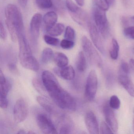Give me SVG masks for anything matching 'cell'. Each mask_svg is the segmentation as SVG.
Segmentation results:
<instances>
[{
	"label": "cell",
	"instance_id": "43",
	"mask_svg": "<svg viewBox=\"0 0 134 134\" xmlns=\"http://www.w3.org/2000/svg\"><path fill=\"white\" fill-rule=\"evenodd\" d=\"M131 21L132 22L134 23V16L131 18Z\"/></svg>",
	"mask_w": 134,
	"mask_h": 134
},
{
	"label": "cell",
	"instance_id": "41",
	"mask_svg": "<svg viewBox=\"0 0 134 134\" xmlns=\"http://www.w3.org/2000/svg\"><path fill=\"white\" fill-rule=\"evenodd\" d=\"M106 1L109 6H111L114 3V0H106Z\"/></svg>",
	"mask_w": 134,
	"mask_h": 134
},
{
	"label": "cell",
	"instance_id": "7",
	"mask_svg": "<svg viewBox=\"0 0 134 134\" xmlns=\"http://www.w3.org/2000/svg\"><path fill=\"white\" fill-rule=\"evenodd\" d=\"M29 108L25 100L19 99L15 104L13 110L14 120L15 123L19 124L25 120L28 116Z\"/></svg>",
	"mask_w": 134,
	"mask_h": 134
},
{
	"label": "cell",
	"instance_id": "10",
	"mask_svg": "<svg viewBox=\"0 0 134 134\" xmlns=\"http://www.w3.org/2000/svg\"><path fill=\"white\" fill-rule=\"evenodd\" d=\"M41 14L36 13L33 16L30 23V35L31 41L34 46L37 44L42 22Z\"/></svg>",
	"mask_w": 134,
	"mask_h": 134
},
{
	"label": "cell",
	"instance_id": "13",
	"mask_svg": "<svg viewBox=\"0 0 134 134\" xmlns=\"http://www.w3.org/2000/svg\"><path fill=\"white\" fill-rule=\"evenodd\" d=\"M103 112L107 124L114 133H116L118 130V123L112 108L108 104H105L103 107Z\"/></svg>",
	"mask_w": 134,
	"mask_h": 134
},
{
	"label": "cell",
	"instance_id": "35",
	"mask_svg": "<svg viewBox=\"0 0 134 134\" xmlns=\"http://www.w3.org/2000/svg\"><path fill=\"white\" fill-rule=\"evenodd\" d=\"M129 71H130L129 67L127 63L125 62L124 61L121 62L120 65L119 72L129 74Z\"/></svg>",
	"mask_w": 134,
	"mask_h": 134
},
{
	"label": "cell",
	"instance_id": "21",
	"mask_svg": "<svg viewBox=\"0 0 134 134\" xmlns=\"http://www.w3.org/2000/svg\"><path fill=\"white\" fill-rule=\"evenodd\" d=\"M76 67L79 72H83L87 67L86 58L83 52L81 51L78 53L76 61Z\"/></svg>",
	"mask_w": 134,
	"mask_h": 134
},
{
	"label": "cell",
	"instance_id": "32",
	"mask_svg": "<svg viewBox=\"0 0 134 134\" xmlns=\"http://www.w3.org/2000/svg\"><path fill=\"white\" fill-rule=\"evenodd\" d=\"M100 133L103 134H113L114 132L107 124L102 121L100 125Z\"/></svg>",
	"mask_w": 134,
	"mask_h": 134
},
{
	"label": "cell",
	"instance_id": "27",
	"mask_svg": "<svg viewBox=\"0 0 134 134\" xmlns=\"http://www.w3.org/2000/svg\"><path fill=\"white\" fill-rule=\"evenodd\" d=\"M38 7L42 9H48L53 6L52 0H36Z\"/></svg>",
	"mask_w": 134,
	"mask_h": 134
},
{
	"label": "cell",
	"instance_id": "1",
	"mask_svg": "<svg viewBox=\"0 0 134 134\" xmlns=\"http://www.w3.org/2000/svg\"><path fill=\"white\" fill-rule=\"evenodd\" d=\"M41 78L48 94L58 107L70 111L76 110L77 103L75 99L62 87L51 72L48 70L43 71Z\"/></svg>",
	"mask_w": 134,
	"mask_h": 134
},
{
	"label": "cell",
	"instance_id": "26",
	"mask_svg": "<svg viewBox=\"0 0 134 134\" xmlns=\"http://www.w3.org/2000/svg\"><path fill=\"white\" fill-rule=\"evenodd\" d=\"M64 38L69 40L75 41L76 33L74 30L71 26H68L66 28Z\"/></svg>",
	"mask_w": 134,
	"mask_h": 134
},
{
	"label": "cell",
	"instance_id": "23",
	"mask_svg": "<svg viewBox=\"0 0 134 134\" xmlns=\"http://www.w3.org/2000/svg\"><path fill=\"white\" fill-rule=\"evenodd\" d=\"M65 30V26L62 23L55 24L51 29L47 31L48 35L54 37L62 35Z\"/></svg>",
	"mask_w": 134,
	"mask_h": 134
},
{
	"label": "cell",
	"instance_id": "8",
	"mask_svg": "<svg viewBox=\"0 0 134 134\" xmlns=\"http://www.w3.org/2000/svg\"><path fill=\"white\" fill-rule=\"evenodd\" d=\"M36 120L39 129L44 134L58 133L53 122L46 114L42 113L38 114L37 115Z\"/></svg>",
	"mask_w": 134,
	"mask_h": 134
},
{
	"label": "cell",
	"instance_id": "16",
	"mask_svg": "<svg viewBox=\"0 0 134 134\" xmlns=\"http://www.w3.org/2000/svg\"><path fill=\"white\" fill-rule=\"evenodd\" d=\"M59 68L54 70L55 72L58 76L66 80H73L75 77V70L71 66H66L63 68Z\"/></svg>",
	"mask_w": 134,
	"mask_h": 134
},
{
	"label": "cell",
	"instance_id": "28",
	"mask_svg": "<svg viewBox=\"0 0 134 134\" xmlns=\"http://www.w3.org/2000/svg\"><path fill=\"white\" fill-rule=\"evenodd\" d=\"M109 105L114 109H118L120 106V101L116 95H113L110 99Z\"/></svg>",
	"mask_w": 134,
	"mask_h": 134
},
{
	"label": "cell",
	"instance_id": "37",
	"mask_svg": "<svg viewBox=\"0 0 134 134\" xmlns=\"http://www.w3.org/2000/svg\"><path fill=\"white\" fill-rule=\"evenodd\" d=\"M8 66L11 72L15 74H18V68L16 66V65L14 63H9V65H8Z\"/></svg>",
	"mask_w": 134,
	"mask_h": 134
},
{
	"label": "cell",
	"instance_id": "42",
	"mask_svg": "<svg viewBox=\"0 0 134 134\" xmlns=\"http://www.w3.org/2000/svg\"><path fill=\"white\" fill-rule=\"evenodd\" d=\"M18 134H27V132H26V131L23 130V129H21L18 132Z\"/></svg>",
	"mask_w": 134,
	"mask_h": 134
},
{
	"label": "cell",
	"instance_id": "30",
	"mask_svg": "<svg viewBox=\"0 0 134 134\" xmlns=\"http://www.w3.org/2000/svg\"><path fill=\"white\" fill-rule=\"evenodd\" d=\"M66 5L70 14L74 13L80 8L72 0H66Z\"/></svg>",
	"mask_w": 134,
	"mask_h": 134
},
{
	"label": "cell",
	"instance_id": "20",
	"mask_svg": "<svg viewBox=\"0 0 134 134\" xmlns=\"http://www.w3.org/2000/svg\"><path fill=\"white\" fill-rule=\"evenodd\" d=\"M54 60L59 68H63L69 63L68 57L64 53L57 52L54 54Z\"/></svg>",
	"mask_w": 134,
	"mask_h": 134
},
{
	"label": "cell",
	"instance_id": "4",
	"mask_svg": "<svg viewBox=\"0 0 134 134\" xmlns=\"http://www.w3.org/2000/svg\"><path fill=\"white\" fill-rule=\"evenodd\" d=\"M105 12L97 7H95L93 10V16L96 25L102 36L105 39L109 36L110 31Z\"/></svg>",
	"mask_w": 134,
	"mask_h": 134
},
{
	"label": "cell",
	"instance_id": "9",
	"mask_svg": "<svg viewBox=\"0 0 134 134\" xmlns=\"http://www.w3.org/2000/svg\"><path fill=\"white\" fill-rule=\"evenodd\" d=\"M11 88V85L7 79L2 71H0V106L6 109L8 105V95Z\"/></svg>",
	"mask_w": 134,
	"mask_h": 134
},
{
	"label": "cell",
	"instance_id": "31",
	"mask_svg": "<svg viewBox=\"0 0 134 134\" xmlns=\"http://www.w3.org/2000/svg\"><path fill=\"white\" fill-rule=\"evenodd\" d=\"M33 85L36 90L41 94H44L45 90H46L43 84H41L40 81L37 78H35L33 80Z\"/></svg>",
	"mask_w": 134,
	"mask_h": 134
},
{
	"label": "cell",
	"instance_id": "25",
	"mask_svg": "<svg viewBox=\"0 0 134 134\" xmlns=\"http://www.w3.org/2000/svg\"><path fill=\"white\" fill-rule=\"evenodd\" d=\"M44 40L46 43L51 46L56 47L60 44V41L58 39L48 34L44 36Z\"/></svg>",
	"mask_w": 134,
	"mask_h": 134
},
{
	"label": "cell",
	"instance_id": "12",
	"mask_svg": "<svg viewBox=\"0 0 134 134\" xmlns=\"http://www.w3.org/2000/svg\"><path fill=\"white\" fill-rule=\"evenodd\" d=\"M85 121L88 131L91 134H98L99 128L96 116L92 111H88L86 113Z\"/></svg>",
	"mask_w": 134,
	"mask_h": 134
},
{
	"label": "cell",
	"instance_id": "40",
	"mask_svg": "<svg viewBox=\"0 0 134 134\" xmlns=\"http://www.w3.org/2000/svg\"><path fill=\"white\" fill-rule=\"evenodd\" d=\"M129 63H130V66H131L132 69H134V59H130Z\"/></svg>",
	"mask_w": 134,
	"mask_h": 134
},
{
	"label": "cell",
	"instance_id": "5",
	"mask_svg": "<svg viewBox=\"0 0 134 134\" xmlns=\"http://www.w3.org/2000/svg\"><path fill=\"white\" fill-rule=\"evenodd\" d=\"M81 44L84 52L90 62L99 67H101L102 63V58L92 43L85 36L82 37Z\"/></svg>",
	"mask_w": 134,
	"mask_h": 134
},
{
	"label": "cell",
	"instance_id": "33",
	"mask_svg": "<svg viewBox=\"0 0 134 134\" xmlns=\"http://www.w3.org/2000/svg\"><path fill=\"white\" fill-rule=\"evenodd\" d=\"M96 6L101 10L106 11L109 9V5L106 0H94Z\"/></svg>",
	"mask_w": 134,
	"mask_h": 134
},
{
	"label": "cell",
	"instance_id": "18",
	"mask_svg": "<svg viewBox=\"0 0 134 134\" xmlns=\"http://www.w3.org/2000/svg\"><path fill=\"white\" fill-rule=\"evenodd\" d=\"M61 124L59 129L60 134H70L72 130L73 124L70 119L66 116H61Z\"/></svg>",
	"mask_w": 134,
	"mask_h": 134
},
{
	"label": "cell",
	"instance_id": "3",
	"mask_svg": "<svg viewBox=\"0 0 134 134\" xmlns=\"http://www.w3.org/2000/svg\"><path fill=\"white\" fill-rule=\"evenodd\" d=\"M19 44V58L20 63L25 69L35 72L39 70L40 64L33 55L30 46L26 40L25 34L19 35L18 37Z\"/></svg>",
	"mask_w": 134,
	"mask_h": 134
},
{
	"label": "cell",
	"instance_id": "14",
	"mask_svg": "<svg viewBox=\"0 0 134 134\" xmlns=\"http://www.w3.org/2000/svg\"><path fill=\"white\" fill-rule=\"evenodd\" d=\"M70 14L73 19L77 23L84 27H88L91 21L87 13L85 11L80 8L74 13Z\"/></svg>",
	"mask_w": 134,
	"mask_h": 134
},
{
	"label": "cell",
	"instance_id": "11",
	"mask_svg": "<svg viewBox=\"0 0 134 134\" xmlns=\"http://www.w3.org/2000/svg\"><path fill=\"white\" fill-rule=\"evenodd\" d=\"M92 41L96 47L103 54L105 53V48L99 31L96 25L90 22L88 27Z\"/></svg>",
	"mask_w": 134,
	"mask_h": 134
},
{
	"label": "cell",
	"instance_id": "36",
	"mask_svg": "<svg viewBox=\"0 0 134 134\" xmlns=\"http://www.w3.org/2000/svg\"><path fill=\"white\" fill-rule=\"evenodd\" d=\"M0 37L3 40H6L7 37V32L2 21L0 23Z\"/></svg>",
	"mask_w": 134,
	"mask_h": 134
},
{
	"label": "cell",
	"instance_id": "34",
	"mask_svg": "<svg viewBox=\"0 0 134 134\" xmlns=\"http://www.w3.org/2000/svg\"><path fill=\"white\" fill-rule=\"evenodd\" d=\"M124 33L125 36L134 40V26H128L125 28Z\"/></svg>",
	"mask_w": 134,
	"mask_h": 134
},
{
	"label": "cell",
	"instance_id": "22",
	"mask_svg": "<svg viewBox=\"0 0 134 134\" xmlns=\"http://www.w3.org/2000/svg\"><path fill=\"white\" fill-rule=\"evenodd\" d=\"M54 54L53 51L49 48H44L41 55L40 61L43 65H47L54 59Z\"/></svg>",
	"mask_w": 134,
	"mask_h": 134
},
{
	"label": "cell",
	"instance_id": "6",
	"mask_svg": "<svg viewBox=\"0 0 134 134\" xmlns=\"http://www.w3.org/2000/svg\"><path fill=\"white\" fill-rule=\"evenodd\" d=\"M98 87V77L96 71L92 70L89 73L85 88V97L88 101H92L95 98Z\"/></svg>",
	"mask_w": 134,
	"mask_h": 134
},
{
	"label": "cell",
	"instance_id": "29",
	"mask_svg": "<svg viewBox=\"0 0 134 134\" xmlns=\"http://www.w3.org/2000/svg\"><path fill=\"white\" fill-rule=\"evenodd\" d=\"M60 45L63 49L69 50L74 47L75 45V42L64 39L60 42Z\"/></svg>",
	"mask_w": 134,
	"mask_h": 134
},
{
	"label": "cell",
	"instance_id": "15",
	"mask_svg": "<svg viewBox=\"0 0 134 134\" xmlns=\"http://www.w3.org/2000/svg\"><path fill=\"white\" fill-rule=\"evenodd\" d=\"M118 78L120 83L129 94L134 98V84L130 80L129 74L119 72Z\"/></svg>",
	"mask_w": 134,
	"mask_h": 134
},
{
	"label": "cell",
	"instance_id": "24",
	"mask_svg": "<svg viewBox=\"0 0 134 134\" xmlns=\"http://www.w3.org/2000/svg\"><path fill=\"white\" fill-rule=\"evenodd\" d=\"M119 52V46L118 43L115 39H113L109 51L111 59L113 60L117 59Z\"/></svg>",
	"mask_w": 134,
	"mask_h": 134
},
{
	"label": "cell",
	"instance_id": "38",
	"mask_svg": "<svg viewBox=\"0 0 134 134\" xmlns=\"http://www.w3.org/2000/svg\"><path fill=\"white\" fill-rule=\"evenodd\" d=\"M21 6L23 7H25L28 3V0H18Z\"/></svg>",
	"mask_w": 134,
	"mask_h": 134
},
{
	"label": "cell",
	"instance_id": "39",
	"mask_svg": "<svg viewBox=\"0 0 134 134\" xmlns=\"http://www.w3.org/2000/svg\"><path fill=\"white\" fill-rule=\"evenodd\" d=\"M76 2L77 5H79L80 7H82L83 6L85 3V0H75Z\"/></svg>",
	"mask_w": 134,
	"mask_h": 134
},
{
	"label": "cell",
	"instance_id": "19",
	"mask_svg": "<svg viewBox=\"0 0 134 134\" xmlns=\"http://www.w3.org/2000/svg\"><path fill=\"white\" fill-rule=\"evenodd\" d=\"M37 101L41 107L47 112L51 114H56V110L50 101L43 96H38L37 97Z\"/></svg>",
	"mask_w": 134,
	"mask_h": 134
},
{
	"label": "cell",
	"instance_id": "44",
	"mask_svg": "<svg viewBox=\"0 0 134 134\" xmlns=\"http://www.w3.org/2000/svg\"><path fill=\"white\" fill-rule=\"evenodd\" d=\"M133 130H134V119H133Z\"/></svg>",
	"mask_w": 134,
	"mask_h": 134
},
{
	"label": "cell",
	"instance_id": "2",
	"mask_svg": "<svg viewBox=\"0 0 134 134\" xmlns=\"http://www.w3.org/2000/svg\"><path fill=\"white\" fill-rule=\"evenodd\" d=\"M5 22L12 40L18 41L19 35L25 33L21 13L17 6L10 4L5 8Z\"/></svg>",
	"mask_w": 134,
	"mask_h": 134
},
{
	"label": "cell",
	"instance_id": "17",
	"mask_svg": "<svg viewBox=\"0 0 134 134\" xmlns=\"http://www.w3.org/2000/svg\"><path fill=\"white\" fill-rule=\"evenodd\" d=\"M43 20L47 32L56 24L58 21V15L55 12H48L44 15Z\"/></svg>",
	"mask_w": 134,
	"mask_h": 134
}]
</instances>
